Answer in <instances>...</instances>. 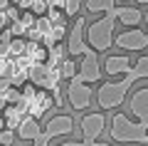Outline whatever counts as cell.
Masks as SVG:
<instances>
[{"instance_id": "obj_4", "label": "cell", "mask_w": 148, "mask_h": 146, "mask_svg": "<svg viewBox=\"0 0 148 146\" xmlns=\"http://www.w3.org/2000/svg\"><path fill=\"white\" fill-rule=\"evenodd\" d=\"M114 27H116V12L111 8L101 20L86 25V42H89V47H94L96 52H106L114 45Z\"/></svg>"}, {"instance_id": "obj_19", "label": "cell", "mask_w": 148, "mask_h": 146, "mask_svg": "<svg viewBox=\"0 0 148 146\" xmlns=\"http://www.w3.org/2000/svg\"><path fill=\"white\" fill-rule=\"evenodd\" d=\"M3 126H5V119H0V129H3Z\"/></svg>"}, {"instance_id": "obj_1", "label": "cell", "mask_w": 148, "mask_h": 146, "mask_svg": "<svg viewBox=\"0 0 148 146\" xmlns=\"http://www.w3.org/2000/svg\"><path fill=\"white\" fill-rule=\"evenodd\" d=\"M128 109L136 116V121H131L121 111H114L111 114L109 136L116 144H143V139L148 134V87H141L131 94Z\"/></svg>"}, {"instance_id": "obj_11", "label": "cell", "mask_w": 148, "mask_h": 146, "mask_svg": "<svg viewBox=\"0 0 148 146\" xmlns=\"http://www.w3.org/2000/svg\"><path fill=\"white\" fill-rule=\"evenodd\" d=\"M45 126H40V119L32 114H27L25 119H20V124H17V136H20L22 141H35L37 136L42 134Z\"/></svg>"}, {"instance_id": "obj_20", "label": "cell", "mask_w": 148, "mask_h": 146, "mask_svg": "<svg viewBox=\"0 0 148 146\" xmlns=\"http://www.w3.org/2000/svg\"><path fill=\"white\" fill-rule=\"evenodd\" d=\"M136 3H138V5H143V3H148V0H136Z\"/></svg>"}, {"instance_id": "obj_16", "label": "cell", "mask_w": 148, "mask_h": 146, "mask_svg": "<svg viewBox=\"0 0 148 146\" xmlns=\"http://www.w3.org/2000/svg\"><path fill=\"white\" fill-rule=\"evenodd\" d=\"M79 8H82V0H64V15L74 17L79 12Z\"/></svg>"}, {"instance_id": "obj_3", "label": "cell", "mask_w": 148, "mask_h": 146, "mask_svg": "<svg viewBox=\"0 0 148 146\" xmlns=\"http://www.w3.org/2000/svg\"><path fill=\"white\" fill-rule=\"evenodd\" d=\"M79 129H82V139L77 141H54L52 139V146H111V144H104L99 141L101 131L106 129V116L104 111H91V114H84L79 121Z\"/></svg>"}, {"instance_id": "obj_8", "label": "cell", "mask_w": 148, "mask_h": 146, "mask_svg": "<svg viewBox=\"0 0 148 146\" xmlns=\"http://www.w3.org/2000/svg\"><path fill=\"white\" fill-rule=\"evenodd\" d=\"M69 55H74V57H79V55H86L91 50L89 42H86V20L79 15V20L72 25V30H69Z\"/></svg>"}, {"instance_id": "obj_21", "label": "cell", "mask_w": 148, "mask_h": 146, "mask_svg": "<svg viewBox=\"0 0 148 146\" xmlns=\"http://www.w3.org/2000/svg\"><path fill=\"white\" fill-rule=\"evenodd\" d=\"M143 20H146V25H148V12H146V15H143Z\"/></svg>"}, {"instance_id": "obj_2", "label": "cell", "mask_w": 148, "mask_h": 146, "mask_svg": "<svg viewBox=\"0 0 148 146\" xmlns=\"http://www.w3.org/2000/svg\"><path fill=\"white\" fill-rule=\"evenodd\" d=\"M136 79H148V55H143L138 62H133V69L128 74H123L121 82H104L96 92V104L101 111H114L123 104L128 89Z\"/></svg>"}, {"instance_id": "obj_15", "label": "cell", "mask_w": 148, "mask_h": 146, "mask_svg": "<svg viewBox=\"0 0 148 146\" xmlns=\"http://www.w3.org/2000/svg\"><path fill=\"white\" fill-rule=\"evenodd\" d=\"M59 72H62V77L72 79V77H77V64H74L72 60H64V62H62V69H59Z\"/></svg>"}, {"instance_id": "obj_5", "label": "cell", "mask_w": 148, "mask_h": 146, "mask_svg": "<svg viewBox=\"0 0 148 146\" xmlns=\"http://www.w3.org/2000/svg\"><path fill=\"white\" fill-rule=\"evenodd\" d=\"M72 131H74V116L72 114H57L47 121V126L42 129V134L32 141V146H47V144H52V139L69 136Z\"/></svg>"}, {"instance_id": "obj_9", "label": "cell", "mask_w": 148, "mask_h": 146, "mask_svg": "<svg viewBox=\"0 0 148 146\" xmlns=\"http://www.w3.org/2000/svg\"><path fill=\"white\" fill-rule=\"evenodd\" d=\"M114 45L123 47L128 52H138V50H146L148 42H146V32H141L138 27H131V30H123L114 37Z\"/></svg>"}, {"instance_id": "obj_22", "label": "cell", "mask_w": 148, "mask_h": 146, "mask_svg": "<svg viewBox=\"0 0 148 146\" xmlns=\"http://www.w3.org/2000/svg\"><path fill=\"white\" fill-rule=\"evenodd\" d=\"M143 144H148V134H146V139H143Z\"/></svg>"}, {"instance_id": "obj_14", "label": "cell", "mask_w": 148, "mask_h": 146, "mask_svg": "<svg viewBox=\"0 0 148 146\" xmlns=\"http://www.w3.org/2000/svg\"><path fill=\"white\" fill-rule=\"evenodd\" d=\"M84 5H86V10H89V12L99 15V12H109L111 8H116V3H114V0H86Z\"/></svg>"}, {"instance_id": "obj_12", "label": "cell", "mask_w": 148, "mask_h": 146, "mask_svg": "<svg viewBox=\"0 0 148 146\" xmlns=\"http://www.w3.org/2000/svg\"><path fill=\"white\" fill-rule=\"evenodd\" d=\"M52 104H54V94H49V89H42V92H37L35 97L30 99V109H27V114H32V116L40 119Z\"/></svg>"}, {"instance_id": "obj_10", "label": "cell", "mask_w": 148, "mask_h": 146, "mask_svg": "<svg viewBox=\"0 0 148 146\" xmlns=\"http://www.w3.org/2000/svg\"><path fill=\"white\" fill-rule=\"evenodd\" d=\"M104 69H106V74H111V77H116V74H128L133 69V62H131V57H126V55H109V57L104 60Z\"/></svg>"}, {"instance_id": "obj_17", "label": "cell", "mask_w": 148, "mask_h": 146, "mask_svg": "<svg viewBox=\"0 0 148 146\" xmlns=\"http://www.w3.org/2000/svg\"><path fill=\"white\" fill-rule=\"evenodd\" d=\"M47 17L52 20V25H54V22H64V20H62V15L57 12V8H49V15H47Z\"/></svg>"}, {"instance_id": "obj_6", "label": "cell", "mask_w": 148, "mask_h": 146, "mask_svg": "<svg viewBox=\"0 0 148 146\" xmlns=\"http://www.w3.org/2000/svg\"><path fill=\"white\" fill-rule=\"evenodd\" d=\"M91 97H94V92H91V87L86 82H82V79H77V77L69 79L67 99H69V107H72L74 111H86L89 104H91Z\"/></svg>"}, {"instance_id": "obj_13", "label": "cell", "mask_w": 148, "mask_h": 146, "mask_svg": "<svg viewBox=\"0 0 148 146\" xmlns=\"http://www.w3.org/2000/svg\"><path fill=\"white\" fill-rule=\"evenodd\" d=\"M114 12H116V20L121 22V25H126V27H133V25H138V22L143 20V15H141L138 8L121 5V8H114Z\"/></svg>"}, {"instance_id": "obj_18", "label": "cell", "mask_w": 148, "mask_h": 146, "mask_svg": "<svg viewBox=\"0 0 148 146\" xmlns=\"http://www.w3.org/2000/svg\"><path fill=\"white\" fill-rule=\"evenodd\" d=\"M10 141H12V131H5V134H0V144H10Z\"/></svg>"}, {"instance_id": "obj_7", "label": "cell", "mask_w": 148, "mask_h": 146, "mask_svg": "<svg viewBox=\"0 0 148 146\" xmlns=\"http://www.w3.org/2000/svg\"><path fill=\"white\" fill-rule=\"evenodd\" d=\"M77 79L86 84H94L101 79V67H99V52H96L94 47H91L86 55H82V64L77 69Z\"/></svg>"}]
</instances>
